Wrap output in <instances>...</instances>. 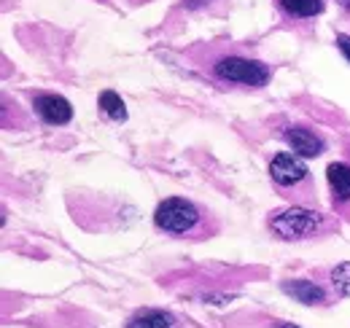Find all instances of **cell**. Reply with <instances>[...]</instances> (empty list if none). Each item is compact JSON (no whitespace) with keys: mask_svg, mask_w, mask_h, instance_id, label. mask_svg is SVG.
Returning a JSON list of instances; mask_svg holds the SVG:
<instances>
[{"mask_svg":"<svg viewBox=\"0 0 350 328\" xmlns=\"http://www.w3.org/2000/svg\"><path fill=\"white\" fill-rule=\"evenodd\" d=\"M191 59L208 73L213 81L224 86H245V89H264L272 79V68L248 54L234 43H202L191 49Z\"/></svg>","mask_w":350,"mask_h":328,"instance_id":"6da1fadb","label":"cell"},{"mask_svg":"<svg viewBox=\"0 0 350 328\" xmlns=\"http://www.w3.org/2000/svg\"><path fill=\"white\" fill-rule=\"evenodd\" d=\"M154 226L175 240H211L221 232V221L200 202L186 197H167L154 210Z\"/></svg>","mask_w":350,"mask_h":328,"instance_id":"7a4b0ae2","label":"cell"},{"mask_svg":"<svg viewBox=\"0 0 350 328\" xmlns=\"http://www.w3.org/2000/svg\"><path fill=\"white\" fill-rule=\"evenodd\" d=\"M267 229L283 243H307L334 234L340 229V221L321 213L318 207L286 205L275 207L267 215Z\"/></svg>","mask_w":350,"mask_h":328,"instance_id":"3957f363","label":"cell"},{"mask_svg":"<svg viewBox=\"0 0 350 328\" xmlns=\"http://www.w3.org/2000/svg\"><path fill=\"white\" fill-rule=\"evenodd\" d=\"M269 180L275 191L288 202V205L318 207V189L312 180L310 167L302 162V156L291 151H280L269 162Z\"/></svg>","mask_w":350,"mask_h":328,"instance_id":"277c9868","label":"cell"},{"mask_svg":"<svg viewBox=\"0 0 350 328\" xmlns=\"http://www.w3.org/2000/svg\"><path fill=\"white\" fill-rule=\"evenodd\" d=\"M280 137H283V143H286L297 156H302V159H315V156H321V154L326 151V140H323L315 129L305 126V124H288V126L280 132Z\"/></svg>","mask_w":350,"mask_h":328,"instance_id":"5b68a950","label":"cell"},{"mask_svg":"<svg viewBox=\"0 0 350 328\" xmlns=\"http://www.w3.org/2000/svg\"><path fill=\"white\" fill-rule=\"evenodd\" d=\"M326 180H329L332 207H334L337 218L350 223V164L332 162L326 167Z\"/></svg>","mask_w":350,"mask_h":328,"instance_id":"8992f818","label":"cell"},{"mask_svg":"<svg viewBox=\"0 0 350 328\" xmlns=\"http://www.w3.org/2000/svg\"><path fill=\"white\" fill-rule=\"evenodd\" d=\"M33 108L41 116V122L49 126H65L73 119V105L62 97V94H51V92H36L33 94Z\"/></svg>","mask_w":350,"mask_h":328,"instance_id":"52a82bcc","label":"cell"},{"mask_svg":"<svg viewBox=\"0 0 350 328\" xmlns=\"http://www.w3.org/2000/svg\"><path fill=\"white\" fill-rule=\"evenodd\" d=\"M312 280L323 286V290H326L329 299H332V304L348 299L350 296V261H342V264H337V266H326V269H315V272H312Z\"/></svg>","mask_w":350,"mask_h":328,"instance_id":"ba28073f","label":"cell"},{"mask_svg":"<svg viewBox=\"0 0 350 328\" xmlns=\"http://www.w3.org/2000/svg\"><path fill=\"white\" fill-rule=\"evenodd\" d=\"M280 288H283V293H288L291 299L302 301L307 307H326V304H332V299H329V293L323 290V286L315 283V280H307V277L283 280Z\"/></svg>","mask_w":350,"mask_h":328,"instance_id":"9c48e42d","label":"cell"},{"mask_svg":"<svg viewBox=\"0 0 350 328\" xmlns=\"http://www.w3.org/2000/svg\"><path fill=\"white\" fill-rule=\"evenodd\" d=\"M127 328H194V326H191V320H183V318H178V315L167 312V310H151V307H146V310H137L130 320H127Z\"/></svg>","mask_w":350,"mask_h":328,"instance_id":"30bf717a","label":"cell"},{"mask_svg":"<svg viewBox=\"0 0 350 328\" xmlns=\"http://www.w3.org/2000/svg\"><path fill=\"white\" fill-rule=\"evenodd\" d=\"M224 328H299L297 323H288L283 318H272L259 310H240L224 318Z\"/></svg>","mask_w":350,"mask_h":328,"instance_id":"8fae6325","label":"cell"},{"mask_svg":"<svg viewBox=\"0 0 350 328\" xmlns=\"http://www.w3.org/2000/svg\"><path fill=\"white\" fill-rule=\"evenodd\" d=\"M278 8L288 19H312L323 11V0H278Z\"/></svg>","mask_w":350,"mask_h":328,"instance_id":"7c38bea8","label":"cell"},{"mask_svg":"<svg viewBox=\"0 0 350 328\" xmlns=\"http://www.w3.org/2000/svg\"><path fill=\"white\" fill-rule=\"evenodd\" d=\"M97 105H100V111H103L108 119H113V122H124V119H127V108H124V100H122V97H119L113 89H105V92L100 94Z\"/></svg>","mask_w":350,"mask_h":328,"instance_id":"4fadbf2b","label":"cell"},{"mask_svg":"<svg viewBox=\"0 0 350 328\" xmlns=\"http://www.w3.org/2000/svg\"><path fill=\"white\" fill-rule=\"evenodd\" d=\"M337 46H340V51L348 57V62H350V36L340 33V36H337Z\"/></svg>","mask_w":350,"mask_h":328,"instance_id":"5bb4252c","label":"cell"},{"mask_svg":"<svg viewBox=\"0 0 350 328\" xmlns=\"http://www.w3.org/2000/svg\"><path fill=\"white\" fill-rule=\"evenodd\" d=\"M340 5H342V8H348V11H350V0H340Z\"/></svg>","mask_w":350,"mask_h":328,"instance_id":"9a60e30c","label":"cell"},{"mask_svg":"<svg viewBox=\"0 0 350 328\" xmlns=\"http://www.w3.org/2000/svg\"><path fill=\"white\" fill-rule=\"evenodd\" d=\"M345 156H348V159H350V140H348V143H345Z\"/></svg>","mask_w":350,"mask_h":328,"instance_id":"2e32d148","label":"cell"}]
</instances>
